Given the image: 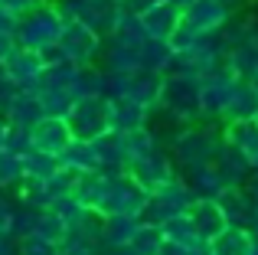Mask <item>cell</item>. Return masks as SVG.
I'll use <instances>...</instances> for the list:
<instances>
[{
	"label": "cell",
	"mask_w": 258,
	"mask_h": 255,
	"mask_svg": "<svg viewBox=\"0 0 258 255\" xmlns=\"http://www.w3.org/2000/svg\"><path fill=\"white\" fill-rule=\"evenodd\" d=\"M213 252L216 255H252V242H248V236H242V232H222V236L216 239Z\"/></svg>",
	"instance_id": "1"
}]
</instances>
